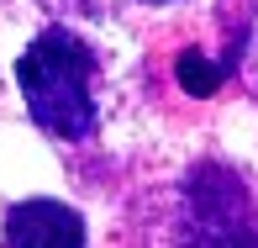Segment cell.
I'll return each mask as SVG.
<instances>
[{"mask_svg": "<svg viewBox=\"0 0 258 248\" xmlns=\"http://www.w3.org/2000/svg\"><path fill=\"white\" fill-rule=\"evenodd\" d=\"M16 85H21L27 111L42 132L69 137V143L95 132L100 116H95V90H90L95 85V58L74 32H63V27L42 32L16 58Z\"/></svg>", "mask_w": 258, "mask_h": 248, "instance_id": "cell-1", "label": "cell"}, {"mask_svg": "<svg viewBox=\"0 0 258 248\" xmlns=\"http://www.w3.org/2000/svg\"><path fill=\"white\" fill-rule=\"evenodd\" d=\"M184 248H258L253 201L221 164H201L184 185Z\"/></svg>", "mask_w": 258, "mask_h": 248, "instance_id": "cell-2", "label": "cell"}, {"mask_svg": "<svg viewBox=\"0 0 258 248\" xmlns=\"http://www.w3.org/2000/svg\"><path fill=\"white\" fill-rule=\"evenodd\" d=\"M6 248H85V222L63 201H16L6 211Z\"/></svg>", "mask_w": 258, "mask_h": 248, "instance_id": "cell-3", "label": "cell"}, {"mask_svg": "<svg viewBox=\"0 0 258 248\" xmlns=\"http://www.w3.org/2000/svg\"><path fill=\"white\" fill-rule=\"evenodd\" d=\"M221 79H227V69H216L206 53H179V85L190 95H211Z\"/></svg>", "mask_w": 258, "mask_h": 248, "instance_id": "cell-4", "label": "cell"}, {"mask_svg": "<svg viewBox=\"0 0 258 248\" xmlns=\"http://www.w3.org/2000/svg\"><path fill=\"white\" fill-rule=\"evenodd\" d=\"M248 64L258 69V16H253V32H248Z\"/></svg>", "mask_w": 258, "mask_h": 248, "instance_id": "cell-5", "label": "cell"}]
</instances>
